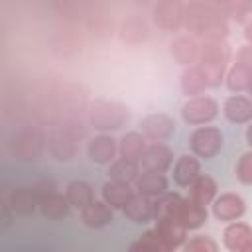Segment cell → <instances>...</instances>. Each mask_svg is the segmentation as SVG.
<instances>
[{"label": "cell", "mask_w": 252, "mask_h": 252, "mask_svg": "<svg viewBox=\"0 0 252 252\" xmlns=\"http://www.w3.org/2000/svg\"><path fill=\"white\" fill-rule=\"evenodd\" d=\"M226 18L246 24L252 18V0H228L226 2Z\"/></svg>", "instance_id": "cell-33"}, {"label": "cell", "mask_w": 252, "mask_h": 252, "mask_svg": "<svg viewBox=\"0 0 252 252\" xmlns=\"http://www.w3.org/2000/svg\"><path fill=\"white\" fill-rule=\"evenodd\" d=\"M173 217H175L187 230H195V228H199V226L207 220V209H205L203 205L191 201L189 197H185V199L179 203V207H177V211H175Z\"/></svg>", "instance_id": "cell-23"}, {"label": "cell", "mask_w": 252, "mask_h": 252, "mask_svg": "<svg viewBox=\"0 0 252 252\" xmlns=\"http://www.w3.org/2000/svg\"><path fill=\"white\" fill-rule=\"evenodd\" d=\"M37 195H39V213L45 217V219H65L71 211V203L67 199V195L59 193L55 183L51 181H39L37 185H33Z\"/></svg>", "instance_id": "cell-6"}, {"label": "cell", "mask_w": 252, "mask_h": 252, "mask_svg": "<svg viewBox=\"0 0 252 252\" xmlns=\"http://www.w3.org/2000/svg\"><path fill=\"white\" fill-rule=\"evenodd\" d=\"M191 201L207 207L215 201L217 197V181L211 177V175H199L191 185H189V195H187Z\"/></svg>", "instance_id": "cell-25"}, {"label": "cell", "mask_w": 252, "mask_h": 252, "mask_svg": "<svg viewBox=\"0 0 252 252\" xmlns=\"http://www.w3.org/2000/svg\"><path fill=\"white\" fill-rule=\"evenodd\" d=\"M134 183H136L138 193L152 197V199L167 191V177L163 175V171H142Z\"/></svg>", "instance_id": "cell-24"}, {"label": "cell", "mask_w": 252, "mask_h": 252, "mask_svg": "<svg viewBox=\"0 0 252 252\" xmlns=\"http://www.w3.org/2000/svg\"><path fill=\"white\" fill-rule=\"evenodd\" d=\"M185 4L181 0H158L154 6V22L161 32L173 33L183 28Z\"/></svg>", "instance_id": "cell-9"}, {"label": "cell", "mask_w": 252, "mask_h": 252, "mask_svg": "<svg viewBox=\"0 0 252 252\" xmlns=\"http://www.w3.org/2000/svg\"><path fill=\"white\" fill-rule=\"evenodd\" d=\"M156 232L159 234L165 250H175L185 244L187 228L175 217H161L156 219Z\"/></svg>", "instance_id": "cell-14"}, {"label": "cell", "mask_w": 252, "mask_h": 252, "mask_svg": "<svg viewBox=\"0 0 252 252\" xmlns=\"http://www.w3.org/2000/svg\"><path fill=\"white\" fill-rule=\"evenodd\" d=\"M140 163L126 159V158H118L108 165V179H116V181H126L132 183L136 181V177L140 175Z\"/></svg>", "instance_id": "cell-29"}, {"label": "cell", "mask_w": 252, "mask_h": 252, "mask_svg": "<svg viewBox=\"0 0 252 252\" xmlns=\"http://www.w3.org/2000/svg\"><path fill=\"white\" fill-rule=\"evenodd\" d=\"M211 205H213V217L222 222L238 220L246 213V203L238 193H222L215 197Z\"/></svg>", "instance_id": "cell-11"}, {"label": "cell", "mask_w": 252, "mask_h": 252, "mask_svg": "<svg viewBox=\"0 0 252 252\" xmlns=\"http://www.w3.org/2000/svg\"><path fill=\"white\" fill-rule=\"evenodd\" d=\"M183 248L187 252H215L217 250V242L211 240L207 234H197L191 240H187L183 244Z\"/></svg>", "instance_id": "cell-35"}, {"label": "cell", "mask_w": 252, "mask_h": 252, "mask_svg": "<svg viewBox=\"0 0 252 252\" xmlns=\"http://www.w3.org/2000/svg\"><path fill=\"white\" fill-rule=\"evenodd\" d=\"M173 161L171 150L163 142H152L146 146L142 158H140V169L142 171H167Z\"/></svg>", "instance_id": "cell-12"}, {"label": "cell", "mask_w": 252, "mask_h": 252, "mask_svg": "<svg viewBox=\"0 0 252 252\" xmlns=\"http://www.w3.org/2000/svg\"><path fill=\"white\" fill-rule=\"evenodd\" d=\"M209 89V81L205 77V73L195 65L185 67V71L181 73V91L187 96H199Z\"/></svg>", "instance_id": "cell-26"}, {"label": "cell", "mask_w": 252, "mask_h": 252, "mask_svg": "<svg viewBox=\"0 0 252 252\" xmlns=\"http://www.w3.org/2000/svg\"><path fill=\"white\" fill-rule=\"evenodd\" d=\"M130 250L132 252H165V246L154 228V230H146L144 234H140V238L130 244Z\"/></svg>", "instance_id": "cell-32"}, {"label": "cell", "mask_w": 252, "mask_h": 252, "mask_svg": "<svg viewBox=\"0 0 252 252\" xmlns=\"http://www.w3.org/2000/svg\"><path fill=\"white\" fill-rule=\"evenodd\" d=\"M236 179L244 185H252V150L244 152L236 161Z\"/></svg>", "instance_id": "cell-34"}, {"label": "cell", "mask_w": 252, "mask_h": 252, "mask_svg": "<svg viewBox=\"0 0 252 252\" xmlns=\"http://www.w3.org/2000/svg\"><path fill=\"white\" fill-rule=\"evenodd\" d=\"M146 136L142 132H126L120 142H118V152L120 158L132 159V161H140L144 150H146Z\"/></svg>", "instance_id": "cell-27"}, {"label": "cell", "mask_w": 252, "mask_h": 252, "mask_svg": "<svg viewBox=\"0 0 252 252\" xmlns=\"http://www.w3.org/2000/svg\"><path fill=\"white\" fill-rule=\"evenodd\" d=\"M246 93H248L250 98H252V77H250V83H248V87H246Z\"/></svg>", "instance_id": "cell-39"}, {"label": "cell", "mask_w": 252, "mask_h": 252, "mask_svg": "<svg viewBox=\"0 0 252 252\" xmlns=\"http://www.w3.org/2000/svg\"><path fill=\"white\" fill-rule=\"evenodd\" d=\"M183 28L201 39H224L228 35L224 12L209 0H193L185 4Z\"/></svg>", "instance_id": "cell-1"}, {"label": "cell", "mask_w": 252, "mask_h": 252, "mask_svg": "<svg viewBox=\"0 0 252 252\" xmlns=\"http://www.w3.org/2000/svg\"><path fill=\"white\" fill-rule=\"evenodd\" d=\"M183 201V197H179L177 193H161L159 197H154V220L161 219V217H173L179 203Z\"/></svg>", "instance_id": "cell-31"}, {"label": "cell", "mask_w": 252, "mask_h": 252, "mask_svg": "<svg viewBox=\"0 0 252 252\" xmlns=\"http://www.w3.org/2000/svg\"><path fill=\"white\" fill-rule=\"evenodd\" d=\"M65 195L69 199V203L73 207H77L79 211L85 209L87 205H91L94 201V193H93V187L91 183L83 181V179H75L71 181L67 187H65Z\"/></svg>", "instance_id": "cell-28"}, {"label": "cell", "mask_w": 252, "mask_h": 252, "mask_svg": "<svg viewBox=\"0 0 252 252\" xmlns=\"http://www.w3.org/2000/svg\"><path fill=\"white\" fill-rule=\"evenodd\" d=\"M224 136L217 126H197L189 136V148L197 158L213 159L222 150Z\"/></svg>", "instance_id": "cell-7"}, {"label": "cell", "mask_w": 252, "mask_h": 252, "mask_svg": "<svg viewBox=\"0 0 252 252\" xmlns=\"http://www.w3.org/2000/svg\"><path fill=\"white\" fill-rule=\"evenodd\" d=\"M122 213L128 220L138 222V224H146L154 219V199L136 191V195L122 207Z\"/></svg>", "instance_id": "cell-18"}, {"label": "cell", "mask_w": 252, "mask_h": 252, "mask_svg": "<svg viewBox=\"0 0 252 252\" xmlns=\"http://www.w3.org/2000/svg\"><path fill=\"white\" fill-rule=\"evenodd\" d=\"M116 152H118V142L110 136V134H98L94 138L89 140L87 144V156L93 163H98V165H106V163H112L114 158H116Z\"/></svg>", "instance_id": "cell-13"}, {"label": "cell", "mask_w": 252, "mask_h": 252, "mask_svg": "<svg viewBox=\"0 0 252 252\" xmlns=\"http://www.w3.org/2000/svg\"><path fill=\"white\" fill-rule=\"evenodd\" d=\"M100 195H102V201H106L112 209H122L136 195V189H132V185L126 181L108 179L100 187Z\"/></svg>", "instance_id": "cell-22"}, {"label": "cell", "mask_w": 252, "mask_h": 252, "mask_svg": "<svg viewBox=\"0 0 252 252\" xmlns=\"http://www.w3.org/2000/svg\"><path fill=\"white\" fill-rule=\"evenodd\" d=\"M219 116V102L213 96H191L181 106V118L191 126H203Z\"/></svg>", "instance_id": "cell-8"}, {"label": "cell", "mask_w": 252, "mask_h": 252, "mask_svg": "<svg viewBox=\"0 0 252 252\" xmlns=\"http://www.w3.org/2000/svg\"><path fill=\"white\" fill-rule=\"evenodd\" d=\"M244 37H246L248 43H252V18L244 24Z\"/></svg>", "instance_id": "cell-37"}, {"label": "cell", "mask_w": 252, "mask_h": 252, "mask_svg": "<svg viewBox=\"0 0 252 252\" xmlns=\"http://www.w3.org/2000/svg\"><path fill=\"white\" fill-rule=\"evenodd\" d=\"M236 63H240V65L252 69V43H246V45L240 47V51H238V55H236Z\"/></svg>", "instance_id": "cell-36"}, {"label": "cell", "mask_w": 252, "mask_h": 252, "mask_svg": "<svg viewBox=\"0 0 252 252\" xmlns=\"http://www.w3.org/2000/svg\"><path fill=\"white\" fill-rule=\"evenodd\" d=\"M199 49H201V43L197 41L195 35H177L171 43H169V53L171 57L183 65V67H189V65H195L197 59H199Z\"/></svg>", "instance_id": "cell-16"}, {"label": "cell", "mask_w": 252, "mask_h": 252, "mask_svg": "<svg viewBox=\"0 0 252 252\" xmlns=\"http://www.w3.org/2000/svg\"><path fill=\"white\" fill-rule=\"evenodd\" d=\"M222 114L232 124H246L252 120V98L242 94H232L222 104Z\"/></svg>", "instance_id": "cell-20"}, {"label": "cell", "mask_w": 252, "mask_h": 252, "mask_svg": "<svg viewBox=\"0 0 252 252\" xmlns=\"http://www.w3.org/2000/svg\"><path fill=\"white\" fill-rule=\"evenodd\" d=\"M228 61H230V47L224 43V39H203L197 67L205 73L209 87H219L222 83Z\"/></svg>", "instance_id": "cell-2"}, {"label": "cell", "mask_w": 252, "mask_h": 252, "mask_svg": "<svg viewBox=\"0 0 252 252\" xmlns=\"http://www.w3.org/2000/svg\"><path fill=\"white\" fill-rule=\"evenodd\" d=\"M79 213H81V222L89 228H104L114 219L112 207L106 201H96V199L85 209H81Z\"/></svg>", "instance_id": "cell-19"}, {"label": "cell", "mask_w": 252, "mask_h": 252, "mask_svg": "<svg viewBox=\"0 0 252 252\" xmlns=\"http://www.w3.org/2000/svg\"><path fill=\"white\" fill-rule=\"evenodd\" d=\"M244 138H246V144L250 146V150H252V120H250V124L246 126V132H244Z\"/></svg>", "instance_id": "cell-38"}, {"label": "cell", "mask_w": 252, "mask_h": 252, "mask_svg": "<svg viewBox=\"0 0 252 252\" xmlns=\"http://www.w3.org/2000/svg\"><path fill=\"white\" fill-rule=\"evenodd\" d=\"M250 77H252V69H248V67H244L240 63H234L228 69V73H226V87H228V91L234 93V94L246 91V87L250 83Z\"/></svg>", "instance_id": "cell-30"}, {"label": "cell", "mask_w": 252, "mask_h": 252, "mask_svg": "<svg viewBox=\"0 0 252 252\" xmlns=\"http://www.w3.org/2000/svg\"><path fill=\"white\" fill-rule=\"evenodd\" d=\"M222 242L228 250L232 252H246L252 250V228L246 222L232 220L224 232H222Z\"/></svg>", "instance_id": "cell-17"}, {"label": "cell", "mask_w": 252, "mask_h": 252, "mask_svg": "<svg viewBox=\"0 0 252 252\" xmlns=\"http://www.w3.org/2000/svg\"><path fill=\"white\" fill-rule=\"evenodd\" d=\"M47 148V136L37 126H22L12 132L8 140V152L18 161H35Z\"/></svg>", "instance_id": "cell-4"}, {"label": "cell", "mask_w": 252, "mask_h": 252, "mask_svg": "<svg viewBox=\"0 0 252 252\" xmlns=\"http://www.w3.org/2000/svg\"><path fill=\"white\" fill-rule=\"evenodd\" d=\"M6 201H8L10 209H12V213L22 215V217H30L39 209V195H37L35 187H28V185L16 187L8 195Z\"/></svg>", "instance_id": "cell-15"}, {"label": "cell", "mask_w": 252, "mask_h": 252, "mask_svg": "<svg viewBox=\"0 0 252 252\" xmlns=\"http://www.w3.org/2000/svg\"><path fill=\"white\" fill-rule=\"evenodd\" d=\"M83 130H77L75 122H63L53 126L47 134V152L57 161H69L77 156V140L83 136Z\"/></svg>", "instance_id": "cell-5"}, {"label": "cell", "mask_w": 252, "mask_h": 252, "mask_svg": "<svg viewBox=\"0 0 252 252\" xmlns=\"http://www.w3.org/2000/svg\"><path fill=\"white\" fill-rule=\"evenodd\" d=\"M201 175V163L195 154H183L173 165V181L179 187H189Z\"/></svg>", "instance_id": "cell-21"}, {"label": "cell", "mask_w": 252, "mask_h": 252, "mask_svg": "<svg viewBox=\"0 0 252 252\" xmlns=\"http://www.w3.org/2000/svg\"><path fill=\"white\" fill-rule=\"evenodd\" d=\"M89 124L98 132H112L128 124L130 110L122 102L108 98H94L87 108Z\"/></svg>", "instance_id": "cell-3"}, {"label": "cell", "mask_w": 252, "mask_h": 252, "mask_svg": "<svg viewBox=\"0 0 252 252\" xmlns=\"http://www.w3.org/2000/svg\"><path fill=\"white\" fill-rule=\"evenodd\" d=\"M191 2H193V0H191Z\"/></svg>", "instance_id": "cell-40"}, {"label": "cell", "mask_w": 252, "mask_h": 252, "mask_svg": "<svg viewBox=\"0 0 252 252\" xmlns=\"http://www.w3.org/2000/svg\"><path fill=\"white\" fill-rule=\"evenodd\" d=\"M140 128H142V134L152 142H167L175 134L173 118H169L167 114H161V112H154V114H148L146 118H142Z\"/></svg>", "instance_id": "cell-10"}]
</instances>
